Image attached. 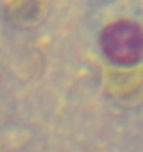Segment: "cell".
Wrapping results in <instances>:
<instances>
[{
  "label": "cell",
  "mask_w": 143,
  "mask_h": 152,
  "mask_svg": "<svg viewBox=\"0 0 143 152\" xmlns=\"http://www.w3.org/2000/svg\"><path fill=\"white\" fill-rule=\"evenodd\" d=\"M100 43L111 61L122 65L135 64L143 57V29L133 21H114L104 28Z\"/></svg>",
  "instance_id": "cell-1"
}]
</instances>
